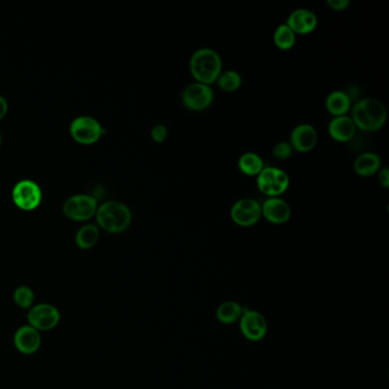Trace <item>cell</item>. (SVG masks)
<instances>
[{
  "mask_svg": "<svg viewBox=\"0 0 389 389\" xmlns=\"http://www.w3.org/2000/svg\"><path fill=\"white\" fill-rule=\"evenodd\" d=\"M353 121L356 128L364 132H376L386 123L387 110L383 102L376 98H362L353 107Z\"/></svg>",
  "mask_w": 389,
  "mask_h": 389,
  "instance_id": "6da1fadb",
  "label": "cell"
},
{
  "mask_svg": "<svg viewBox=\"0 0 389 389\" xmlns=\"http://www.w3.org/2000/svg\"><path fill=\"white\" fill-rule=\"evenodd\" d=\"M190 70L198 83L210 86L222 74V59L220 54L207 47L196 50L191 57Z\"/></svg>",
  "mask_w": 389,
  "mask_h": 389,
  "instance_id": "7a4b0ae2",
  "label": "cell"
},
{
  "mask_svg": "<svg viewBox=\"0 0 389 389\" xmlns=\"http://www.w3.org/2000/svg\"><path fill=\"white\" fill-rule=\"evenodd\" d=\"M96 220L98 227L109 233H123L132 223V211L120 201H107L97 208Z\"/></svg>",
  "mask_w": 389,
  "mask_h": 389,
  "instance_id": "3957f363",
  "label": "cell"
},
{
  "mask_svg": "<svg viewBox=\"0 0 389 389\" xmlns=\"http://www.w3.org/2000/svg\"><path fill=\"white\" fill-rule=\"evenodd\" d=\"M28 324L34 326L39 333L55 329L61 322V312L55 305L50 303L34 304L28 311Z\"/></svg>",
  "mask_w": 389,
  "mask_h": 389,
  "instance_id": "277c9868",
  "label": "cell"
},
{
  "mask_svg": "<svg viewBox=\"0 0 389 389\" xmlns=\"http://www.w3.org/2000/svg\"><path fill=\"white\" fill-rule=\"evenodd\" d=\"M290 184L289 175L284 170L275 167H264L257 175V185L264 194L277 196L288 189Z\"/></svg>",
  "mask_w": 389,
  "mask_h": 389,
  "instance_id": "5b68a950",
  "label": "cell"
},
{
  "mask_svg": "<svg viewBox=\"0 0 389 389\" xmlns=\"http://www.w3.org/2000/svg\"><path fill=\"white\" fill-rule=\"evenodd\" d=\"M97 201L94 196L77 194L64 202L63 213L69 220L85 222L96 215Z\"/></svg>",
  "mask_w": 389,
  "mask_h": 389,
  "instance_id": "8992f818",
  "label": "cell"
},
{
  "mask_svg": "<svg viewBox=\"0 0 389 389\" xmlns=\"http://www.w3.org/2000/svg\"><path fill=\"white\" fill-rule=\"evenodd\" d=\"M14 203L17 208L24 211H31L39 206L43 194L39 185L30 180L17 182L12 192Z\"/></svg>",
  "mask_w": 389,
  "mask_h": 389,
  "instance_id": "52a82bcc",
  "label": "cell"
},
{
  "mask_svg": "<svg viewBox=\"0 0 389 389\" xmlns=\"http://www.w3.org/2000/svg\"><path fill=\"white\" fill-rule=\"evenodd\" d=\"M103 127L96 119L92 117H78L71 123L70 134L78 143L90 145L96 143L103 135Z\"/></svg>",
  "mask_w": 389,
  "mask_h": 389,
  "instance_id": "ba28073f",
  "label": "cell"
},
{
  "mask_svg": "<svg viewBox=\"0 0 389 389\" xmlns=\"http://www.w3.org/2000/svg\"><path fill=\"white\" fill-rule=\"evenodd\" d=\"M262 217V204L251 198H243L231 208V218L240 227H251Z\"/></svg>",
  "mask_w": 389,
  "mask_h": 389,
  "instance_id": "9c48e42d",
  "label": "cell"
},
{
  "mask_svg": "<svg viewBox=\"0 0 389 389\" xmlns=\"http://www.w3.org/2000/svg\"><path fill=\"white\" fill-rule=\"evenodd\" d=\"M182 100L187 109L202 111L213 103V92L211 87L204 83H191L183 90Z\"/></svg>",
  "mask_w": 389,
  "mask_h": 389,
  "instance_id": "30bf717a",
  "label": "cell"
},
{
  "mask_svg": "<svg viewBox=\"0 0 389 389\" xmlns=\"http://www.w3.org/2000/svg\"><path fill=\"white\" fill-rule=\"evenodd\" d=\"M240 330L246 339L260 341L266 336V319L257 311L244 310L240 319Z\"/></svg>",
  "mask_w": 389,
  "mask_h": 389,
  "instance_id": "8fae6325",
  "label": "cell"
},
{
  "mask_svg": "<svg viewBox=\"0 0 389 389\" xmlns=\"http://www.w3.org/2000/svg\"><path fill=\"white\" fill-rule=\"evenodd\" d=\"M14 346L22 355H34L41 347V333L34 326L24 324L15 331L13 337Z\"/></svg>",
  "mask_w": 389,
  "mask_h": 389,
  "instance_id": "7c38bea8",
  "label": "cell"
},
{
  "mask_svg": "<svg viewBox=\"0 0 389 389\" xmlns=\"http://www.w3.org/2000/svg\"><path fill=\"white\" fill-rule=\"evenodd\" d=\"M262 216L274 224H283L291 217V208L279 196H270L262 204Z\"/></svg>",
  "mask_w": 389,
  "mask_h": 389,
  "instance_id": "4fadbf2b",
  "label": "cell"
},
{
  "mask_svg": "<svg viewBox=\"0 0 389 389\" xmlns=\"http://www.w3.org/2000/svg\"><path fill=\"white\" fill-rule=\"evenodd\" d=\"M317 143V132L310 123H300L293 128L290 135V144L295 150L308 152Z\"/></svg>",
  "mask_w": 389,
  "mask_h": 389,
  "instance_id": "5bb4252c",
  "label": "cell"
},
{
  "mask_svg": "<svg viewBox=\"0 0 389 389\" xmlns=\"http://www.w3.org/2000/svg\"><path fill=\"white\" fill-rule=\"evenodd\" d=\"M286 24L295 34H310L317 27V17L312 10L299 8L290 14Z\"/></svg>",
  "mask_w": 389,
  "mask_h": 389,
  "instance_id": "9a60e30c",
  "label": "cell"
},
{
  "mask_svg": "<svg viewBox=\"0 0 389 389\" xmlns=\"http://www.w3.org/2000/svg\"><path fill=\"white\" fill-rule=\"evenodd\" d=\"M356 126L352 118L339 116L333 118L329 123V134L333 140L338 142H347L355 135Z\"/></svg>",
  "mask_w": 389,
  "mask_h": 389,
  "instance_id": "2e32d148",
  "label": "cell"
},
{
  "mask_svg": "<svg viewBox=\"0 0 389 389\" xmlns=\"http://www.w3.org/2000/svg\"><path fill=\"white\" fill-rule=\"evenodd\" d=\"M381 159L373 152H364L359 154L354 161V170L359 176H371L380 169Z\"/></svg>",
  "mask_w": 389,
  "mask_h": 389,
  "instance_id": "e0dca14e",
  "label": "cell"
},
{
  "mask_svg": "<svg viewBox=\"0 0 389 389\" xmlns=\"http://www.w3.org/2000/svg\"><path fill=\"white\" fill-rule=\"evenodd\" d=\"M352 101L347 96L345 90H333L328 95L326 100V107L330 114L335 117L345 116L348 112Z\"/></svg>",
  "mask_w": 389,
  "mask_h": 389,
  "instance_id": "ac0fdd59",
  "label": "cell"
},
{
  "mask_svg": "<svg viewBox=\"0 0 389 389\" xmlns=\"http://www.w3.org/2000/svg\"><path fill=\"white\" fill-rule=\"evenodd\" d=\"M100 239V227L95 224H87L80 227L76 234V244L83 250H90L96 246Z\"/></svg>",
  "mask_w": 389,
  "mask_h": 389,
  "instance_id": "d6986e66",
  "label": "cell"
},
{
  "mask_svg": "<svg viewBox=\"0 0 389 389\" xmlns=\"http://www.w3.org/2000/svg\"><path fill=\"white\" fill-rule=\"evenodd\" d=\"M242 306L236 302H225L217 308L216 316L220 322L224 324H232L241 319L242 316Z\"/></svg>",
  "mask_w": 389,
  "mask_h": 389,
  "instance_id": "ffe728a7",
  "label": "cell"
},
{
  "mask_svg": "<svg viewBox=\"0 0 389 389\" xmlns=\"http://www.w3.org/2000/svg\"><path fill=\"white\" fill-rule=\"evenodd\" d=\"M238 165H239L240 170L249 176L258 175L264 168L263 159L255 152L243 154L240 156Z\"/></svg>",
  "mask_w": 389,
  "mask_h": 389,
  "instance_id": "44dd1931",
  "label": "cell"
},
{
  "mask_svg": "<svg viewBox=\"0 0 389 389\" xmlns=\"http://www.w3.org/2000/svg\"><path fill=\"white\" fill-rule=\"evenodd\" d=\"M274 43L280 50H290L296 43V34L286 24H280L274 32Z\"/></svg>",
  "mask_w": 389,
  "mask_h": 389,
  "instance_id": "7402d4cb",
  "label": "cell"
},
{
  "mask_svg": "<svg viewBox=\"0 0 389 389\" xmlns=\"http://www.w3.org/2000/svg\"><path fill=\"white\" fill-rule=\"evenodd\" d=\"M13 300L17 307L29 311L36 304V295L30 286H19L14 290Z\"/></svg>",
  "mask_w": 389,
  "mask_h": 389,
  "instance_id": "603a6c76",
  "label": "cell"
},
{
  "mask_svg": "<svg viewBox=\"0 0 389 389\" xmlns=\"http://www.w3.org/2000/svg\"><path fill=\"white\" fill-rule=\"evenodd\" d=\"M216 81L218 86L225 92H234L241 86L242 78L240 76L239 72L234 70H227L222 72L220 77L217 78Z\"/></svg>",
  "mask_w": 389,
  "mask_h": 389,
  "instance_id": "cb8c5ba5",
  "label": "cell"
},
{
  "mask_svg": "<svg viewBox=\"0 0 389 389\" xmlns=\"http://www.w3.org/2000/svg\"><path fill=\"white\" fill-rule=\"evenodd\" d=\"M293 147L289 142H279L275 144V147H273V154L276 159L284 160L288 159L293 154Z\"/></svg>",
  "mask_w": 389,
  "mask_h": 389,
  "instance_id": "d4e9b609",
  "label": "cell"
},
{
  "mask_svg": "<svg viewBox=\"0 0 389 389\" xmlns=\"http://www.w3.org/2000/svg\"><path fill=\"white\" fill-rule=\"evenodd\" d=\"M167 136H168V129L165 125H156L152 128L151 137L156 143H162L163 140H166Z\"/></svg>",
  "mask_w": 389,
  "mask_h": 389,
  "instance_id": "484cf974",
  "label": "cell"
},
{
  "mask_svg": "<svg viewBox=\"0 0 389 389\" xmlns=\"http://www.w3.org/2000/svg\"><path fill=\"white\" fill-rule=\"evenodd\" d=\"M350 3V0H328V5L335 10H346Z\"/></svg>",
  "mask_w": 389,
  "mask_h": 389,
  "instance_id": "4316f807",
  "label": "cell"
},
{
  "mask_svg": "<svg viewBox=\"0 0 389 389\" xmlns=\"http://www.w3.org/2000/svg\"><path fill=\"white\" fill-rule=\"evenodd\" d=\"M378 178L383 187H389V169L387 167H383L381 169L378 170Z\"/></svg>",
  "mask_w": 389,
  "mask_h": 389,
  "instance_id": "83f0119b",
  "label": "cell"
},
{
  "mask_svg": "<svg viewBox=\"0 0 389 389\" xmlns=\"http://www.w3.org/2000/svg\"><path fill=\"white\" fill-rule=\"evenodd\" d=\"M7 110H8L7 101L3 96H0V120L3 119V117L6 116Z\"/></svg>",
  "mask_w": 389,
  "mask_h": 389,
  "instance_id": "f1b7e54d",
  "label": "cell"
},
{
  "mask_svg": "<svg viewBox=\"0 0 389 389\" xmlns=\"http://www.w3.org/2000/svg\"><path fill=\"white\" fill-rule=\"evenodd\" d=\"M1 143H3V138H1V134H0V147H1Z\"/></svg>",
  "mask_w": 389,
  "mask_h": 389,
  "instance_id": "f546056e",
  "label": "cell"
}]
</instances>
